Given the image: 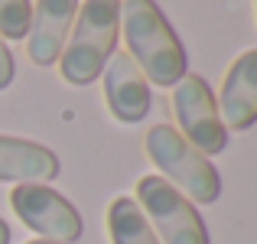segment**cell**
Masks as SVG:
<instances>
[{"instance_id": "1", "label": "cell", "mask_w": 257, "mask_h": 244, "mask_svg": "<svg viewBox=\"0 0 257 244\" xmlns=\"http://www.w3.org/2000/svg\"><path fill=\"white\" fill-rule=\"evenodd\" d=\"M120 26H124L127 56L150 85L173 88L186 75V49L153 0H124Z\"/></svg>"}, {"instance_id": "10", "label": "cell", "mask_w": 257, "mask_h": 244, "mask_svg": "<svg viewBox=\"0 0 257 244\" xmlns=\"http://www.w3.org/2000/svg\"><path fill=\"white\" fill-rule=\"evenodd\" d=\"M59 176V157L43 144L0 134V182H49Z\"/></svg>"}, {"instance_id": "11", "label": "cell", "mask_w": 257, "mask_h": 244, "mask_svg": "<svg viewBox=\"0 0 257 244\" xmlns=\"http://www.w3.org/2000/svg\"><path fill=\"white\" fill-rule=\"evenodd\" d=\"M107 234H111V244H160L147 215L127 195H117L107 205Z\"/></svg>"}, {"instance_id": "14", "label": "cell", "mask_w": 257, "mask_h": 244, "mask_svg": "<svg viewBox=\"0 0 257 244\" xmlns=\"http://www.w3.org/2000/svg\"><path fill=\"white\" fill-rule=\"evenodd\" d=\"M0 244H10V228H7L4 218H0Z\"/></svg>"}, {"instance_id": "15", "label": "cell", "mask_w": 257, "mask_h": 244, "mask_svg": "<svg viewBox=\"0 0 257 244\" xmlns=\"http://www.w3.org/2000/svg\"><path fill=\"white\" fill-rule=\"evenodd\" d=\"M30 244H56V241H46V238H39V241H30Z\"/></svg>"}, {"instance_id": "8", "label": "cell", "mask_w": 257, "mask_h": 244, "mask_svg": "<svg viewBox=\"0 0 257 244\" xmlns=\"http://www.w3.org/2000/svg\"><path fill=\"white\" fill-rule=\"evenodd\" d=\"M104 98L111 114L120 124H140L150 114L153 94H150V81L144 78V72L134 65V59L127 52L107 59L104 65Z\"/></svg>"}, {"instance_id": "3", "label": "cell", "mask_w": 257, "mask_h": 244, "mask_svg": "<svg viewBox=\"0 0 257 244\" xmlns=\"http://www.w3.org/2000/svg\"><path fill=\"white\" fill-rule=\"evenodd\" d=\"M147 153L163 173V179L176 186L189 202L208 205L221 195V176L173 124H153L147 134Z\"/></svg>"}, {"instance_id": "6", "label": "cell", "mask_w": 257, "mask_h": 244, "mask_svg": "<svg viewBox=\"0 0 257 244\" xmlns=\"http://www.w3.org/2000/svg\"><path fill=\"white\" fill-rule=\"evenodd\" d=\"M10 208L30 231L56 244H75L82 238V215L65 195L43 182H23L10 189Z\"/></svg>"}, {"instance_id": "7", "label": "cell", "mask_w": 257, "mask_h": 244, "mask_svg": "<svg viewBox=\"0 0 257 244\" xmlns=\"http://www.w3.org/2000/svg\"><path fill=\"white\" fill-rule=\"evenodd\" d=\"M78 13V0H36L30 17V33H26V52L30 62L46 69L56 65L65 49V39L72 33Z\"/></svg>"}, {"instance_id": "2", "label": "cell", "mask_w": 257, "mask_h": 244, "mask_svg": "<svg viewBox=\"0 0 257 244\" xmlns=\"http://www.w3.org/2000/svg\"><path fill=\"white\" fill-rule=\"evenodd\" d=\"M120 33V0H85L59 56V72L69 85L85 88L104 72Z\"/></svg>"}, {"instance_id": "13", "label": "cell", "mask_w": 257, "mask_h": 244, "mask_svg": "<svg viewBox=\"0 0 257 244\" xmlns=\"http://www.w3.org/2000/svg\"><path fill=\"white\" fill-rule=\"evenodd\" d=\"M13 75H17V65H13V56H10V49H7L4 36H0V91L13 85Z\"/></svg>"}, {"instance_id": "5", "label": "cell", "mask_w": 257, "mask_h": 244, "mask_svg": "<svg viewBox=\"0 0 257 244\" xmlns=\"http://www.w3.org/2000/svg\"><path fill=\"white\" fill-rule=\"evenodd\" d=\"M173 111H176V124L179 134L205 157H215L228 147V131L221 124L215 94L208 88V81L202 75L186 72L179 81L173 85Z\"/></svg>"}, {"instance_id": "9", "label": "cell", "mask_w": 257, "mask_h": 244, "mask_svg": "<svg viewBox=\"0 0 257 244\" xmlns=\"http://www.w3.org/2000/svg\"><path fill=\"white\" fill-rule=\"evenodd\" d=\"M215 104L225 131H247L257 124V49L241 52L231 62Z\"/></svg>"}, {"instance_id": "4", "label": "cell", "mask_w": 257, "mask_h": 244, "mask_svg": "<svg viewBox=\"0 0 257 244\" xmlns=\"http://www.w3.org/2000/svg\"><path fill=\"white\" fill-rule=\"evenodd\" d=\"M140 212L147 215L160 244H208V231L195 205L163 176H140L137 199Z\"/></svg>"}, {"instance_id": "12", "label": "cell", "mask_w": 257, "mask_h": 244, "mask_svg": "<svg viewBox=\"0 0 257 244\" xmlns=\"http://www.w3.org/2000/svg\"><path fill=\"white\" fill-rule=\"evenodd\" d=\"M30 17H33L30 0H0V36L23 39L30 33Z\"/></svg>"}]
</instances>
